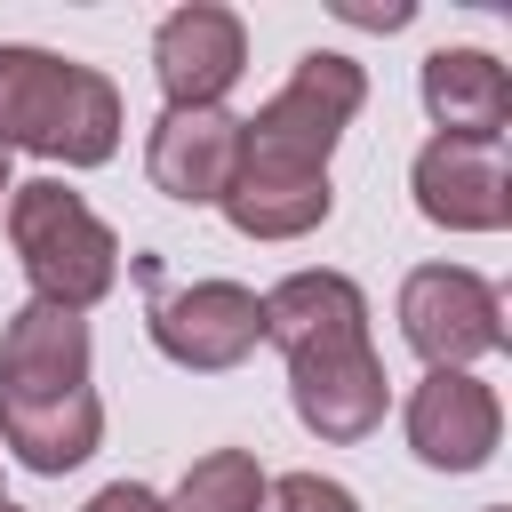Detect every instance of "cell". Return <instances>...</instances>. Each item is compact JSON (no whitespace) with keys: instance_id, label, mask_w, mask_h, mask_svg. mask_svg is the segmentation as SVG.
I'll return each mask as SVG.
<instances>
[{"instance_id":"obj_13","label":"cell","mask_w":512,"mask_h":512,"mask_svg":"<svg viewBox=\"0 0 512 512\" xmlns=\"http://www.w3.org/2000/svg\"><path fill=\"white\" fill-rule=\"evenodd\" d=\"M216 208H224V216H232V232H248V240H296V232L328 224L336 192H328V176H312V168H272V160H240Z\"/></svg>"},{"instance_id":"obj_3","label":"cell","mask_w":512,"mask_h":512,"mask_svg":"<svg viewBox=\"0 0 512 512\" xmlns=\"http://www.w3.org/2000/svg\"><path fill=\"white\" fill-rule=\"evenodd\" d=\"M0 152L96 168L120 152V88L48 48H0Z\"/></svg>"},{"instance_id":"obj_9","label":"cell","mask_w":512,"mask_h":512,"mask_svg":"<svg viewBox=\"0 0 512 512\" xmlns=\"http://www.w3.org/2000/svg\"><path fill=\"white\" fill-rule=\"evenodd\" d=\"M496 432H504V408L472 368H432L408 392V448L432 472H480L496 456Z\"/></svg>"},{"instance_id":"obj_2","label":"cell","mask_w":512,"mask_h":512,"mask_svg":"<svg viewBox=\"0 0 512 512\" xmlns=\"http://www.w3.org/2000/svg\"><path fill=\"white\" fill-rule=\"evenodd\" d=\"M0 440L32 472H72L104 440V408L88 392V320L64 304H24L0 336Z\"/></svg>"},{"instance_id":"obj_12","label":"cell","mask_w":512,"mask_h":512,"mask_svg":"<svg viewBox=\"0 0 512 512\" xmlns=\"http://www.w3.org/2000/svg\"><path fill=\"white\" fill-rule=\"evenodd\" d=\"M424 112L440 120V136L496 144L512 120V72L488 48H432L424 56Z\"/></svg>"},{"instance_id":"obj_8","label":"cell","mask_w":512,"mask_h":512,"mask_svg":"<svg viewBox=\"0 0 512 512\" xmlns=\"http://www.w3.org/2000/svg\"><path fill=\"white\" fill-rule=\"evenodd\" d=\"M152 72H160V88H168L176 112L224 104V88L248 72V24H240L232 8H216V0L176 8V16H160V32H152Z\"/></svg>"},{"instance_id":"obj_20","label":"cell","mask_w":512,"mask_h":512,"mask_svg":"<svg viewBox=\"0 0 512 512\" xmlns=\"http://www.w3.org/2000/svg\"><path fill=\"white\" fill-rule=\"evenodd\" d=\"M0 512H16V504H0Z\"/></svg>"},{"instance_id":"obj_6","label":"cell","mask_w":512,"mask_h":512,"mask_svg":"<svg viewBox=\"0 0 512 512\" xmlns=\"http://www.w3.org/2000/svg\"><path fill=\"white\" fill-rule=\"evenodd\" d=\"M400 336L432 368H464L480 352H504V296L464 264H416L400 280Z\"/></svg>"},{"instance_id":"obj_11","label":"cell","mask_w":512,"mask_h":512,"mask_svg":"<svg viewBox=\"0 0 512 512\" xmlns=\"http://www.w3.org/2000/svg\"><path fill=\"white\" fill-rule=\"evenodd\" d=\"M144 168H152V184L168 192V200H184V208H216L224 200V184H232V168H240V120L224 112V104H192V112H160L152 120V152H144Z\"/></svg>"},{"instance_id":"obj_4","label":"cell","mask_w":512,"mask_h":512,"mask_svg":"<svg viewBox=\"0 0 512 512\" xmlns=\"http://www.w3.org/2000/svg\"><path fill=\"white\" fill-rule=\"evenodd\" d=\"M8 240H16V264L32 280L40 304H64V312H88L112 296L120 280V240L112 224L64 192L56 176H32V184H8Z\"/></svg>"},{"instance_id":"obj_17","label":"cell","mask_w":512,"mask_h":512,"mask_svg":"<svg viewBox=\"0 0 512 512\" xmlns=\"http://www.w3.org/2000/svg\"><path fill=\"white\" fill-rule=\"evenodd\" d=\"M344 24H376V32H400L408 24V0H384V8H360V0H336Z\"/></svg>"},{"instance_id":"obj_18","label":"cell","mask_w":512,"mask_h":512,"mask_svg":"<svg viewBox=\"0 0 512 512\" xmlns=\"http://www.w3.org/2000/svg\"><path fill=\"white\" fill-rule=\"evenodd\" d=\"M0 192H8V152H0Z\"/></svg>"},{"instance_id":"obj_5","label":"cell","mask_w":512,"mask_h":512,"mask_svg":"<svg viewBox=\"0 0 512 512\" xmlns=\"http://www.w3.org/2000/svg\"><path fill=\"white\" fill-rule=\"evenodd\" d=\"M360 104H368V72H360L352 56H336V48H312V56H296L288 88H280L256 120H240V160H272V168H312V176H328V152H336V136L352 128Z\"/></svg>"},{"instance_id":"obj_19","label":"cell","mask_w":512,"mask_h":512,"mask_svg":"<svg viewBox=\"0 0 512 512\" xmlns=\"http://www.w3.org/2000/svg\"><path fill=\"white\" fill-rule=\"evenodd\" d=\"M488 512H504V504H488Z\"/></svg>"},{"instance_id":"obj_7","label":"cell","mask_w":512,"mask_h":512,"mask_svg":"<svg viewBox=\"0 0 512 512\" xmlns=\"http://www.w3.org/2000/svg\"><path fill=\"white\" fill-rule=\"evenodd\" d=\"M152 344H160L176 368H192V376L240 368V360L264 344V296L240 288V280L160 288V296H152Z\"/></svg>"},{"instance_id":"obj_10","label":"cell","mask_w":512,"mask_h":512,"mask_svg":"<svg viewBox=\"0 0 512 512\" xmlns=\"http://www.w3.org/2000/svg\"><path fill=\"white\" fill-rule=\"evenodd\" d=\"M416 208L448 232H504L512 224V176L496 160V144H464V136H432L416 152Z\"/></svg>"},{"instance_id":"obj_14","label":"cell","mask_w":512,"mask_h":512,"mask_svg":"<svg viewBox=\"0 0 512 512\" xmlns=\"http://www.w3.org/2000/svg\"><path fill=\"white\" fill-rule=\"evenodd\" d=\"M256 504H264V472L248 448H208L168 496V512H256Z\"/></svg>"},{"instance_id":"obj_16","label":"cell","mask_w":512,"mask_h":512,"mask_svg":"<svg viewBox=\"0 0 512 512\" xmlns=\"http://www.w3.org/2000/svg\"><path fill=\"white\" fill-rule=\"evenodd\" d=\"M88 512H168L152 488H136V480H112V488H96L88 496Z\"/></svg>"},{"instance_id":"obj_15","label":"cell","mask_w":512,"mask_h":512,"mask_svg":"<svg viewBox=\"0 0 512 512\" xmlns=\"http://www.w3.org/2000/svg\"><path fill=\"white\" fill-rule=\"evenodd\" d=\"M256 512H360V504H352V488H336V480H320V472H288V480L264 488Z\"/></svg>"},{"instance_id":"obj_1","label":"cell","mask_w":512,"mask_h":512,"mask_svg":"<svg viewBox=\"0 0 512 512\" xmlns=\"http://www.w3.org/2000/svg\"><path fill=\"white\" fill-rule=\"evenodd\" d=\"M264 344L288 352V400L304 432L352 448L384 424V360L368 344V296L344 272H288L264 296Z\"/></svg>"},{"instance_id":"obj_21","label":"cell","mask_w":512,"mask_h":512,"mask_svg":"<svg viewBox=\"0 0 512 512\" xmlns=\"http://www.w3.org/2000/svg\"><path fill=\"white\" fill-rule=\"evenodd\" d=\"M0 504H8V496H0Z\"/></svg>"}]
</instances>
